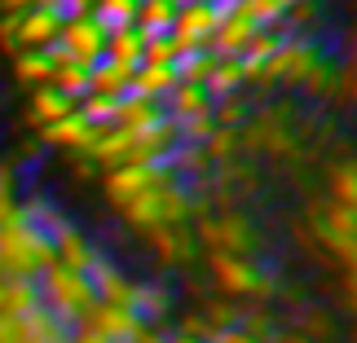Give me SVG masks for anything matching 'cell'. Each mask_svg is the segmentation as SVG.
Masks as SVG:
<instances>
[{
	"mask_svg": "<svg viewBox=\"0 0 357 343\" xmlns=\"http://www.w3.org/2000/svg\"><path fill=\"white\" fill-rule=\"evenodd\" d=\"M296 242H305L318 260H326L335 273L357 269V207L331 198H313L305 216H296Z\"/></svg>",
	"mask_w": 357,
	"mask_h": 343,
	"instance_id": "cell-1",
	"label": "cell"
},
{
	"mask_svg": "<svg viewBox=\"0 0 357 343\" xmlns=\"http://www.w3.org/2000/svg\"><path fill=\"white\" fill-rule=\"evenodd\" d=\"M123 225H128L137 238L150 229H163V225H185V221H195L199 212H208L199 202V194L190 189L185 181H176V176H168V181H159V185H150L146 194H137L128 202H119V207H111Z\"/></svg>",
	"mask_w": 357,
	"mask_h": 343,
	"instance_id": "cell-2",
	"label": "cell"
},
{
	"mask_svg": "<svg viewBox=\"0 0 357 343\" xmlns=\"http://www.w3.org/2000/svg\"><path fill=\"white\" fill-rule=\"evenodd\" d=\"M212 295L234 304H273L282 295V278L260 255H203Z\"/></svg>",
	"mask_w": 357,
	"mask_h": 343,
	"instance_id": "cell-3",
	"label": "cell"
},
{
	"mask_svg": "<svg viewBox=\"0 0 357 343\" xmlns=\"http://www.w3.org/2000/svg\"><path fill=\"white\" fill-rule=\"evenodd\" d=\"M190 229L203 255H260L265 246V233L243 207H208L190 221Z\"/></svg>",
	"mask_w": 357,
	"mask_h": 343,
	"instance_id": "cell-4",
	"label": "cell"
},
{
	"mask_svg": "<svg viewBox=\"0 0 357 343\" xmlns=\"http://www.w3.org/2000/svg\"><path fill=\"white\" fill-rule=\"evenodd\" d=\"M36 291H40V308H49L53 317L66 321V326H84L89 312L98 308V291H93L89 273L66 269L58 260L36 278Z\"/></svg>",
	"mask_w": 357,
	"mask_h": 343,
	"instance_id": "cell-5",
	"label": "cell"
},
{
	"mask_svg": "<svg viewBox=\"0 0 357 343\" xmlns=\"http://www.w3.org/2000/svg\"><path fill=\"white\" fill-rule=\"evenodd\" d=\"M53 264V238L40 233L26 216L0 221V273L5 278H26L36 282Z\"/></svg>",
	"mask_w": 357,
	"mask_h": 343,
	"instance_id": "cell-6",
	"label": "cell"
},
{
	"mask_svg": "<svg viewBox=\"0 0 357 343\" xmlns=\"http://www.w3.org/2000/svg\"><path fill=\"white\" fill-rule=\"evenodd\" d=\"M238 141H243V150L265 154V159H300V154H305L300 128H296V119L287 115L282 106L252 111V115H247V123L238 128Z\"/></svg>",
	"mask_w": 357,
	"mask_h": 343,
	"instance_id": "cell-7",
	"label": "cell"
},
{
	"mask_svg": "<svg viewBox=\"0 0 357 343\" xmlns=\"http://www.w3.org/2000/svg\"><path fill=\"white\" fill-rule=\"evenodd\" d=\"M62 18L66 13L53 5L0 13V53L13 58V53H26V49H53V40L62 31Z\"/></svg>",
	"mask_w": 357,
	"mask_h": 343,
	"instance_id": "cell-8",
	"label": "cell"
},
{
	"mask_svg": "<svg viewBox=\"0 0 357 343\" xmlns=\"http://www.w3.org/2000/svg\"><path fill=\"white\" fill-rule=\"evenodd\" d=\"M53 53H58L62 62H75V66L102 62V53H106V26L93 18L89 9L66 13L62 31H58V40H53Z\"/></svg>",
	"mask_w": 357,
	"mask_h": 343,
	"instance_id": "cell-9",
	"label": "cell"
},
{
	"mask_svg": "<svg viewBox=\"0 0 357 343\" xmlns=\"http://www.w3.org/2000/svg\"><path fill=\"white\" fill-rule=\"evenodd\" d=\"M216 26H221V5H216V0H195V5H176L172 31H168V40L176 45V58L212 49Z\"/></svg>",
	"mask_w": 357,
	"mask_h": 343,
	"instance_id": "cell-10",
	"label": "cell"
},
{
	"mask_svg": "<svg viewBox=\"0 0 357 343\" xmlns=\"http://www.w3.org/2000/svg\"><path fill=\"white\" fill-rule=\"evenodd\" d=\"M142 242H146V251L159 260V269H172V273L195 269V260L203 255L199 242H195V229H190V221H185V225L150 229V233H142Z\"/></svg>",
	"mask_w": 357,
	"mask_h": 343,
	"instance_id": "cell-11",
	"label": "cell"
},
{
	"mask_svg": "<svg viewBox=\"0 0 357 343\" xmlns=\"http://www.w3.org/2000/svg\"><path fill=\"white\" fill-rule=\"evenodd\" d=\"M66 339H71V326L40 304L13 312V317H0V343H66Z\"/></svg>",
	"mask_w": 357,
	"mask_h": 343,
	"instance_id": "cell-12",
	"label": "cell"
},
{
	"mask_svg": "<svg viewBox=\"0 0 357 343\" xmlns=\"http://www.w3.org/2000/svg\"><path fill=\"white\" fill-rule=\"evenodd\" d=\"M123 308L146 326H168L172 312H176V295H172V286L159 282V278H132Z\"/></svg>",
	"mask_w": 357,
	"mask_h": 343,
	"instance_id": "cell-13",
	"label": "cell"
},
{
	"mask_svg": "<svg viewBox=\"0 0 357 343\" xmlns=\"http://www.w3.org/2000/svg\"><path fill=\"white\" fill-rule=\"evenodd\" d=\"M93 141H98V123H89L84 115H79V106L71 115H62L58 123H49V128L36 132V145L40 150H62V154H89Z\"/></svg>",
	"mask_w": 357,
	"mask_h": 343,
	"instance_id": "cell-14",
	"label": "cell"
},
{
	"mask_svg": "<svg viewBox=\"0 0 357 343\" xmlns=\"http://www.w3.org/2000/svg\"><path fill=\"white\" fill-rule=\"evenodd\" d=\"M75 102L66 97V93H58L53 84H40V88H26V106H22V123L31 128V136L40 128H49V123H58L62 115H71Z\"/></svg>",
	"mask_w": 357,
	"mask_h": 343,
	"instance_id": "cell-15",
	"label": "cell"
},
{
	"mask_svg": "<svg viewBox=\"0 0 357 343\" xmlns=\"http://www.w3.org/2000/svg\"><path fill=\"white\" fill-rule=\"evenodd\" d=\"M132 71H137V66H128V62H111V58L93 62V66H89V93H84V97H106V102L128 97Z\"/></svg>",
	"mask_w": 357,
	"mask_h": 343,
	"instance_id": "cell-16",
	"label": "cell"
},
{
	"mask_svg": "<svg viewBox=\"0 0 357 343\" xmlns=\"http://www.w3.org/2000/svg\"><path fill=\"white\" fill-rule=\"evenodd\" d=\"M102 255V246L89 238L84 229H79L75 221L66 225L62 233H53V260L58 264H66V269H79V273H89V264Z\"/></svg>",
	"mask_w": 357,
	"mask_h": 343,
	"instance_id": "cell-17",
	"label": "cell"
},
{
	"mask_svg": "<svg viewBox=\"0 0 357 343\" xmlns=\"http://www.w3.org/2000/svg\"><path fill=\"white\" fill-rule=\"evenodd\" d=\"M163 119L168 123H185V119H203L212 115V93L208 88H195V84H176L168 97H163Z\"/></svg>",
	"mask_w": 357,
	"mask_h": 343,
	"instance_id": "cell-18",
	"label": "cell"
},
{
	"mask_svg": "<svg viewBox=\"0 0 357 343\" xmlns=\"http://www.w3.org/2000/svg\"><path fill=\"white\" fill-rule=\"evenodd\" d=\"M84 326H93V330H98L106 343H123V339H132L137 330H142L146 321H137L128 308H115V304H98L89 312V321Z\"/></svg>",
	"mask_w": 357,
	"mask_h": 343,
	"instance_id": "cell-19",
	"label": "cell"
},
{
	"mask_svg": "<svg viewBox=\"0 0 357 343\" xmlns=\"http://www.w3.org/2000/svg\"><path fill=\"white\" fill-rule=\"evenodd\" d=\"M181 84V79H176V66H137L132 71V97H142V102H155V106H163V97H168V93Z\"/></svg>",
	"mask_w": 357,
	"mask_h": 343,
	"instance_id": "cell-20",
	"label": "cell"
},
{
	"mask_svg": "<svg viewBox=\"0 0 357 343\" xmlns=\"http://www.w3.org/2000/svg\"><path fill=\"white\" fill-rule=\"evenodd\" d=\"M322 198L344 202V207H357V163L353 159H331L322 168Z\"/></svg>",
	"mask_w": 357,
	"mask_h": 343,
	"instance_id": "cell-21",
	"label": "cell"
},
{
	"mask_svg": "<svg viewBox=\"0 0 357 343\" xmlns=\"http://www.w3.org/2000/svg\"><path fill=\"white\" fill-rule=\"evenodd\" d=\"M9 71L22 88H40L53 79V58H49V49H26V53H13L9 58Z\"/></svg>",
	"mask_w": 357,
	"mask_h": 343,
	"instance_id": "cell-22",
	"label": "cell"
},
{
	"mask_svg": "<svg viewBox=\"0 0 357 343\" xmlns=\"http://www.w3.org/2000/svg\"><path fill=\"white\" fill-rule=\"evenodd\" d=\"M287 326H291V330H300L305 339H313V343H331V339H335V312L322 308V304H300L296 317L287 321Z\"/></svg>",
	"mask_w": 357,
	"mask_h": 343,
	"instance_id": "cell-23",
	"label": "cell"
},
{
	"mask_svg": "<svg viewBox=\"0 0 357 343\" xmlns=\"http://www.w3.org/2000/svg\"><path fill=\"white\" fill-rule=\"evenodd\" d=\"M172 18H176V5H172V0H137L132 26L142 35H168L172 31Z\"/></svg>",
	"mask_w": 357,
	"mask_h": 343,
	"instance_id": "cell-24",
	"label": "cell"
},
{
	"mask_svg": "<svg viewBox=\"0 0 357 343\" xmlns=\"http://www.w3.org/2000/svg\"><path fill=\"white\" fill-rule=\"evenodd\" d=\"M36 304H40L36 282H26V278H5V273H0V317L26 312V308H36Z\"/></svg>",
	"mask_w": 357,
	"mask_h": 343,
	"instance_id": "cell-25",
	"label": "cell"
},
{
	"mask_svg": "<svg viewBox=\"0 0 357 343\" xmlns=\"http://www.w3.org/2000/svg\"><path fill=\"white\" fill-rule=\"evenodd\" d=\"M142 45H146V35L137 31V26H111V31H106V53H102V58L137 66V62H142Z\"/></svg>",
	"mask_w": 357,
	"mask_h": 343,
	"instance_id": "cell-26",
	"label": "cell"
},
{
	"mask_svg": "<svg viewBox=\"0 0 357 343\" xmlns=\"http://www.w3.org/2000/svg\"><path fill=\"white\" fill-rule=\"evenodd\" d=\"M22 163L18 159H0V221H9V216H18L22 207Z\"/></svg>",
	"mask_w": 357,
	"mask_h": 343,
	"instance_id": "cell-27",
	"label": "cell"
},
{
	"mask_svg": "<svg viewBox=\"0 0 357 343\" xmlns=\"http://www.w3.org/2000/svg\"><path fill=\"white\" fill-rule=\"evenodd\" d=\"M49 58H53V79H49V84L58 88V93H66L71 102H84V93H89V66L62 62L53 49H49Z\"/></svg>",
	"mask_w": 357,
	"mask_h": 343,
	"instance_id": "cell-28",
	"label": "cell"
},
{
	"mask_svg": "<svg viewBox=\"0 0 357 343\" xmlns=\"http://www.w3.org/2000/svg\"><path fill=\"white\" fill-rule=\"evenodd\" d=\"M208 93H212V97H225V93H247V84H243V62L216 53V66H212V75H208Z\"/></svg>",
	"mask_w": 357,
	"mask_h": 343,
	"instance_id": "cell-29",
	"label": "cell"
},
{
	"mask_svg": "<svg viewBox=\"0 0 357 343\" xmlns=\"http://www.w3.org/2000/svg\"><path fill=\"white\" fill-rule=\"evenodd\" d=\"M203 154H208L212 168H221V163H234V159L243 154L238 132H234V128H212V132H208V141H203Z\"/></svg>",
	"mask_w": 357,
	"mask_h": 343,
	"instance_id": "cell-30",
	"label": "cell"
},
{
	"mask_svg": "<svg viewBox=\"0 0 357 343\" xmlns=\"http://www.w3.org/2000/svg\"><path fill=\"white\" fill-rule=\"evenodd\" d=\"M247 115H252V106H247L243 93H225V97H212V123L216 128H243Z\"/></svg>",
	"mask_w": 357,
	"mask_h": 343,
	"instance_id": "cell-31",
	"label": "cell"
},
{
	"mask_svg": "<svg viewBox=\"0 0 357 343\" xmlns=\"http://www.w3.org/2000/svg\"><path fill=\"white\" fill-rule=\"evenodd\" d=\"M212 66H216V53H212V49L185 53V58H176V79H181V84H195V88H208Z\"/></svg>",
	"mask_w": 357,
	"mask_h": 343,
	"instance_id": "cell-32",
	"label": "cell"
},
{
	"mask_svg": "<svg viewBox=\"0 0 357 343\" xmlns=\"http://www.w3.org/2000/svg\"><path fill=\"white\" fill-rule=\"evenodd\" d=\"M203 321H208V330H225V326H238V312L243 304H234V299H221V295H208L199 304Z\"/></svg>",
	"mask_w": 357,
	"mask_h": 343,
	"instance_id": "cell-33",
	"label": "cell"
},
{
	"mask_svg": "<svg viewBox=\"0 0 357 343\" xmlns=\"http://www.w3.org/2000/svg\"><path fill=\"white\" fill-rule=\"evenodd\" d=\"M89 13L106 26V31H111V26H132V18H137V0H93Z\"/></svg>",
	"mask_w": 357,
	"mask_h": 343,
	"instance_id": "cell-34",
	"label": "cell"
},
{
	"mask_svg": "<svg viewBox=\"0 0 357 343\" xmlns=\"http://www.w3.org/2000/svg\"><path fill=\"white\" fill-rule=\"evenodd\" d=\"M326 102H340V106H353V102H357V66H353V58L335 62V71H331V93H326Z\"/></svg>",
	"mask_w": 357,
	"mask_h": 343,
	"instance_id": "cell-35",
	"label": "cell"
},
{
	"mask_svg": "<svg viewBox=\"0 0 357 343\" xmlns=\"http://www.w3.org/2000/svg\"><path fill=\"white\" fill-rule=\"evenodd\" d=\"M142 62H146V66H176V45H172L168 35H146ZM142 62H137V66H142Z\"/></svg>",
	"mask_w": 357,
	"mask_h": 343,
	"instance_id": "cell-36",
	"label": "cell"
},
{
	"mask_svg": "<svg viewBox=\"0 0 357 343\" xmlns=\"http://www.w3.org/2000/svg\"><path fill=\"white\" fill-rule=\"evenodd\" d=\"M208 343H265V339H256V335H247L243 326H225V330H212Z\"/></svg>",
	"mask_w": 357,
	"mask_h": 343,
	"instance_id": "cell-37",
	"label": "cell"
},
{
	"mask_svg": "<svg viewBox=\"0 0 357 343\" xmlns=\"http://www.w3.org/2000/svg\"><path fill=\"white\" fill-rule=\"evenodd\" d=\"M163 339H168V326H142V330L123 343H163Z\"/></svg>",
	"mask_w": 357,
	"mask_h": 343,
	"instance_id": "cell-38",
	"label": "cell"
},
{
	"mask_svg": "<svg viewBox=\"0 0 357 343\" xmlns=\"http://www.w3.org/2000/svg\"><path fill=\"white\" fill-rule=\"evenodd\" d=\"M71 172H75V181H98V176H102L98 168H93V159H84V154H75V168Z\"/></svg>",
	"mask_w": 357,
	"mask_h": 343,
	"instance_id": "cell-39",
	"label": "cell"
},
{
	"mask_svg": "<svg viewBox=\"0 0 357 343\" xmlns=\"http://www.w3.org/2000/svg\"><path fill=\"white\" fill-rule=\"evenodd\" d=\"M66 343H106V339L93 330V326H71V339Z\"/></svg>",
	"mask_w": 357,
	"mask_h": 343,
	"instance_id": "cell-40",
	"label": "cell"
},
{
	"mask_svg": "<svg viewBox=\"0 0 357 343\" xmlns=\"http://www.w3.org/2000/svg\"><path fill=\"white\" fill-rule=\"evenodd\" d=\"M273 343H313V339H305V335H300V330H291V326H278V335H273Z\"/></svg>",
	"mask_w": 357,
	"mask_h": 343,
	"instance_id": "cell-41",
	"label": "cell"
},
{
	"mask_svg": "<svg viewBox=\"0 0 357 343\" xmlns=\"http://www.w3.org/2000/svg\"><path fill=\"white\" fill-rule=\"evenodd\" d=\"M36 5H49V0H0V13H18V9H36Z\"/></svg>",
	"mask_w": 357,
	"mask_h": 343,
	"instance_id": "cell-42",
	"label": "cell"
},
{
	"mask_svg": "<svg viewBox=\"0 0 357 343\" xmlns=\"http://www.w3.org/2000/svg\"><path fill=\"white\" fill-rule=\"evenodd\" d=\"M49 5L62 13H75V9H93V0H49Z\"/></svg>",
	"mask_w": 357,
	"mask_h": 343,
	"instance_id": "cell-43",
	"label": "cell"
},
{
	"mask_svg": "<svg viewBox=\"0 0 357 343\" xmlns=\"http://www.w3.org/2000/svg\"><path fill=\"white\" fill-rule=\"evenodd\" d=\"M163 343H208V339H195V335H176V330H168V339Z\"/></svg>",
	"mask_w": 357,
	"mask_h": 343,
	"instance_id": "cell-44",
	"label": "cell"
},
{
	"mask_svg": "<svg viewBox=\"0 0 357 343\" xmlns=\"http://www.w3.org/2000/svg\"><path fill=\"white\" fill-rule=\"evenodd\" d=\"M172 5H195V0H172Z\"/></svg>",
	"mask_w": 357,
	"mask_h": 343,
	"instance_id": "cell-45",
	"label": "cell"
},
{
	"mask_svg": "<svg viewBox=\"0 0 357 343\" xmlns=\"http://www.w3.org/2000/svg\"><path fill=\"white\" fill-rule=\"evenodd\" d=\"M216 5H234V0H216Z\"/></svg>",
	"mask_w": 357,
	"mask_h": 343,
	"instance_id": "cell-46",
	"label": "cell"
}]
</instances>
